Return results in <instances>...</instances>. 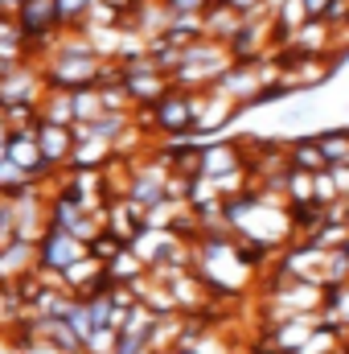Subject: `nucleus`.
Masks as SVG:
<instances>
[{
    "instance_id": "f257e3e1",
    "label": "nucleus",
    "mask_w": 349,
    "mask_h": 354,
    "mask_svg": "<svg viewBox=\"0 0 349 354\" xmlns=\"http://www.w3.org/2000/svg\"><path fill=\"white\" fill-rule=\"evenodd\" d=\"M189 354H193V351H189Z\"/></svg>"
}]
</instances>
